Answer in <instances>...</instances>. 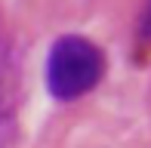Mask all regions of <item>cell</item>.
Wrapping results in <instances>:
<instances>
[{
  "label": "cell",
  "instance_id": "obj_1",
  "mask_svg": "<svg viewBox=\"0 0 151 148\" xmlns=\"http://www.w3.org/2000/svg\"><path fill=\"white\" fill-rule=\"evenodd\" d=\"M105 77V52L83 34H62L46 52L43 83L59 102H74L93 93Z\"/></svg>",
  "mask_w": 151,
  "mask_h": 148
},
{
  "label": "cell",
  "instance_id": "obj_2",
  "mask_svg": "<svg viewBox=\"0 0 151 148\" xmlns=\"http://www.w3.org/2000/svg\"><path fill=\"white\" fill-rule=\"evenodd\" d=\"M136 43H139V50L151 46V0H145V6H142L139 28H136Z\"/></svg>",
  "mask_w": 151,
  "mask_h": 148
}]
</instances>
